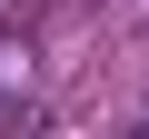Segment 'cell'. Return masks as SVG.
Here are the masks:
<instances>
[]
</instances>
